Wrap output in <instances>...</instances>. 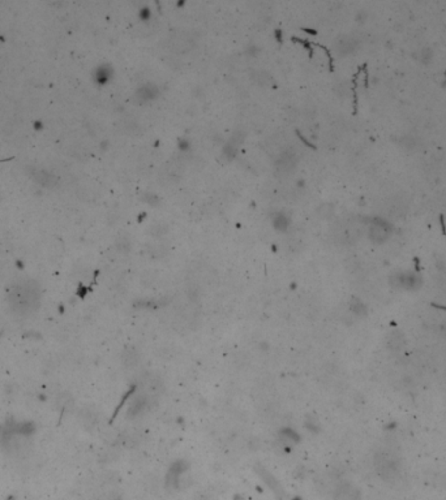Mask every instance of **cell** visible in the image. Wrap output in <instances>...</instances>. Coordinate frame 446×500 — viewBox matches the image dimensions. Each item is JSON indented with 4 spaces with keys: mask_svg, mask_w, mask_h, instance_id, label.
Instances as JSON below:
<instances>
[{
    "mask_svg": "<svg viewBox=\"0 0 446 500\" xmlns=\"http://www.w3.org/2000/svg\"><path fill=\"white\" fill-rule=\"evenodd\" d=\"M279 441L285 447H291L299 441V435L292 429H285L279 433Z\"/></svg>",
    "mask_w": 446,
    "mask_h": 500,
    "instance_id": "obj_15",
    "label": "cell"
},
{
    "mask_svg": "<svg viewBox=\"0 0 446 500\" xmlns=\"http://www.w3.org/2000/svg\"><path fill=\"white\" fill-rule=\"evenodd\" d=\"M158 94H159V90L154 84H145V85L138 88L136 94H134V98L138 103H148V102L156 99Z\"/></svg>",
    "mask_w": 446,
    "mask_h": 500,
    "instance_id": "obj_7",
    "label": "cell"
},
{
    "mask_svg": "<svg viewBox=\"0 0 446 500\" xmlns=\"http://www.w3.org/2000/svg\"><path fill=\"white\" fill-rule=\"evenodd\" d=\"M122 361H123L124 366L134 367L140 361V353L133 347H128L122 354Z\"/></svg>",
    "mask_w": 446,
    "mask_h": 500,
    "instance_id": "obj_12",
    "label": "cell"
},
{
    "mask_svg": "<svg viewBox=\"0 0 446 500\" xmlns=\"http://www.w3.org/2000/svg\"><path fill=\"white\" fill-rule=\"evenodd\" d=\"M153 403H154V397L148 396L146 393L137 395V396L132 400L129 408H128V415H130L132 418H133V417H137V415H141L142 413H145L146 411L150 409Z\"/></svg>",
    "mask_w": 446,
    "mask_h": 500,
    "instance_id": "obj_5",
    "label": "cell"
},
{
    "mask_svg": "<svg viewBox=\"0 0 446 500\" xmlns=\"http://www.w3.org/2000/svg\"><path fill=\"white\" fill-rule=\"evenodd\" d=\"M291 224V218L285 212H277L273 218V226L275 230L286 231Z\"/></svg>",
    "mask_w": 446,
    "mask_h": 500,
    "instance_id": "obj_16",
    "label": "cell"
},
{
    "mask_svg": "<svg viewBox=\"0 0 446 500\" xmlns=\"http://www.w3.org/2000/svg\"><path fill=\"white\" fill-rule=\"evenodd\" d=\"M142 200L145 201V202H148L149 205H152V206H156V205L159 204V198H158L156 194H153V193H145V194L142 196Z\"/></svg>",
    "mask_w": 446,
    "mask_h": 500,
    "instance_id": "obj_20",
    "label": "cell"
},
{
    "mask_svg": "<svg viewBox=\"0 0 446 500\" xmlns=\"http://www.w3.org/2000/svg\"><path fill=\"white\" fill-rule=\"evenodd\" d=\"M190 141L187 140V138H182L180 141H179V145H178V147L179 150H182V151H187V150H190Z\"/></svg>",
    "mask_w": 446,
    "mask_h": 500,
    "instance_id": "obj_21",
    "label": "cell"
},
{
    "mask_svg": "<svg viewBox=\"0 0 446 500\" xmlns=\"http://www.w3.org/2000/svg\"><path fill=\"white\" fill-rule=\"evenodd\" d=\"M138 16H140V19L146 21V20H149L152 17V12H150L149 8H142L141 11H140V13H138Z\"/></svg>",
    "mask_w": 446,
    "mask_h": 500,
    "instance_id": "obj_22",
    "label": "cell"
},
{
    "mask_svg": "<svg viewBox=\"0 0 446 500\" xmlns=\"http://www.w3.org/2000/svg\"><path fill=\"white\" fill-rule=\"evenodd\" d=\"M356 46H357L356 39H353V38L351 37H346V35L341 38V39L337 42V50H338L341 54H343V55L351 54L352 51H355V50H356Z\"/></svg>",
    "mask_w": 446,
    "mask_h": 500,
    "instance_id": "obj_13",
    "label": "cell"
},
{
    "mask_svg": "<svg viewBox=\"0 0 446 500\" xmlns=\"http://www.w3.org/2000/svg\"><path fill=\"white\" fill-rule=\"evenodd\" d=\"M257 471H258V474L261 475V478L264 479L265 483H266V485H268L269 487L272 489V491L275 494V495H281V494L283 493L282 487H281V485L278 483V481L275 479L274 475H273L270 471H266V468L258 467L257 468Z\"/></svg>",
    "mask_w": 446,
    "mask_h": 500,
    "instance_id": "obj_11",
    "label": "cell"
},
{
    "mask_svg": "<svg viewBox=\"0 0 446 500\" xmlns=\"http://www.w3.org/2000/svg\"><path fill=\"white\" fill-rule=\"evenodd\" d=\"M375 465L379 475L385 481H395L399 477V465L390 456L385 453L377 455L375 459Z\"/></svg>",
    "mask_w": 446,
    "mask_h": 500,
    "instance_id": "obj_2",
    "label": "cell"
},
{
    "mask_svg": "<svg viewBox=\"0 0 446 500\" xmlns=\"http://www.w3.org/2000/svg\"><path fill=\"white\" fill-rule=\"evenodd\" d=\"M391 235V226L382 219H375L369 227V238L375 244L386 242Z\"/></svg>",
    "mask_w": 446,
    "mask_h": 500,
    "instance_id": "obj_4",
    "label": "cell"
},
{
    "mask_svg": "<svg viewBox=\"0 0 446 500\" xmlns=\"http://www.w3.org/2000/svg\"><path fill=\"white\" fill-rule=\"evenodd\" d=\"M395 284L407 289L417 288V284H420L421 279H419L414 274H397L394 276Z\"/></svg>",
    "mask_w": 446,
    "mask_h": 500,
    "instance_id": "obj_10",
    "label": "cell"
},
{
    "mask_svg": "<svg viewBox=\"0 0 446 500\" xmlns=\"http://www.w3.org/2000/svg\"><path fill=\"white\" fill-rule=\"evenodd\" d=\"M194 500H210V499H208V498L205 497V495H198V497L196 498Z\"/></svg>",
    "mask_w": 446,
    "mask_h": 500,
    "instance_id": "obj_25",
    "label": "cell"
},
{
    "mask_svg": "<svg viewBox=\"0 0 446 500\" xmlns=\"http://www.w3.org/2000/svg\"><path fill=\"white\" fill-rule=\"evenodd\" d=\"M187 464L184 461H176L171 465L170 471L166 477V486L168 489H180L186 487L184 481L188 479L187 477Z\"/></svg>",
    "mask_w": 446,
    "mask_h": 500,
    "instance_id": "obj_3",
    "label": "cell"
},
{
    "mask_svg": "<svg viewBox=\"0 0 446 500\" xmlns=\"http://www.w3.org/2000/svg\"><path fill=\"white\" fill-rule=\"evenodd\" d=\"M350 308H351V310H352L355 314H364L365 313L364 304H363L361 301L356 300V298H353L351 305H350Z\"/></svg>",
    "mask_w": 446,
    "mask_h": 500,
    "instance_id": "obj_19",
    "label": "cell"
},
{
    "mask_svg": "<svg viewBox=\"0 0 446 500\" xmlns=\"http://www.w3.org/2000/svg\"><path fill=\"white\" fill-rule=\"evenodd\" d=\"M257 52H258V48L256 46H251V48L247 50V54H249V55H257Z\"/></svg>",
    "mask_w": 446,
    "mask_h": 500,
    "instance_id": "obj_24",
    "label": "cell"
},
{
    "mask_svg": "<svg viewBox=\"0 0 446 500\" xmlns=\"http://www.w3.org/2000/svg\"><path fill=\"white\" fill-rule=\"evenodd\" d=\"M112 74H114V71H112L110 65H100L96 71V73H94V77H96V81L98 84L104 85V84H107L111 80Z\"/></svg>",
    "mask_w": 446,
    "mask_h": 500,
    "instance_id": "obj_14",
    "label": "cell"
},
{
    "mask_svg": "<svg viewBox=\"0 0 446 500\" xmlns=\"http://www.w3.org/2000/svg\"><path fill=\"white\" fill-rule=\"evenodd\" d=\"M163 389V382L157 375H149L145 381V393L148 396L154 397L158 396V393Z\"/></svg>",
    "mask_w": 446,
    "mask_h": 500,
    "instance_id": "obj_9",
    "label": "cell"
},
{
    "mask_svg": "<svg viewBox=\"0 0 446 500\" xmlns=\"http://www.w3.org/2000/svg\"><path fill=\"white\" fill-rule=\"evenodd\" d=\"M41 297L39 287L32 280L20 282L8 291V298L12 308L19 313H29L37 308Z\"/></svg>",
    "mask_w": 446,
    "mask_h": 500,
    "instance_id": "obj_1",
    "label": "cell"
},
{
    "mask_svg": "<svg viewBox=\"0 0 446 500\" xmlns=\"http://www.w3.org/2000/svg\"><path fill=\"white\" fill-rule=\"evenodd\" d=\"M367 17H368V15H367V12H359L356 16V20H357V23H364L365 20H367Z\"/></svg>",
    "mask_w": 446,
    "mask_h": 500,
    "instance_id": "obj_23",
    "label": "cell"
},
{
    "mask_svg": "<svg viewBox=\"0 0 446 500\" xmlns=\"http://www.w3.org/2000/svg\"><path fill=\"white\" fill-rule=\"evenodd\" d=\"M334 500H360V493L355 486L343 483L335 490Z\"/></svg>",
    "mask_w": 446,
    "mask_h": 500,
    "instance_id": "obj_8",
    "label": "cell"
},
{
    "mask_svg": "<svg viewBox=\"0 0 446 500\" xmlns=\"http://www.w3.org/2000/svg\"><path fill=\"white\" fill-rule=\"evenodd\" d=\"M80 418H81V421L84 422L85 426H94L98 421V415L93 409L85 408V409H82L81 413H80Z\"/></svg>",
    "mask_w": 446,
    "mask_h": 500,
    "instance_id": "obj_17",
    "label": "cell"
},
{
    "mask_svg": "<svg viewBox=\"0 0 446 500\" xmlns=\"http://www.w3.org/2000/svg\"><path fill=\"white\" fill-rule=\"evenodd\" d=\"M29 175L32 176L34 181L38 182L39 185L45 186V188H52L56 185V176L52 175L51 172L46 170H39V168H30Z\"/></svg>",
    "mask_w": 446,
    "mask_h": 500,
    "instance_id": "obj_6",
    "label": "cell"
},
{
    "mask_svg": "<svg viewBox=\"0 0 446 500\" xmlns=\"http://www.w3.org/2000/svg\"><path fill=\"white\" fill-rule=\"evenodd\" d=\"M433 59V51L432 48L429 47H424L420 52H419V60H420L423 64H429Z\"/></svg>",
    "mask_w": 446,
    "mask_h": 500,
    "instance_id": "obj_18",
    "label": "cell"
}]
</instances>
